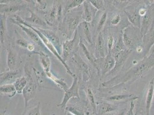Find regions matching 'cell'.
<instances>
[{"label": "cell", "instance_id": "6da1fadb", "mask_svg": "<svg viewBox=\"0 0 154 115\" xmlns=\"http://www.w3.org/2000/svg\"><path fill=\"white\" fill-rule=\"evenodd\" d=\"M154 66V47L152 53L149 55L144 57L136 64L129 69L122 76H118L113 78L107 82L102 84L103 86L110 88L127 83L131 81H135L137 78L146 75Z\"/></svg>", "mask_w": 154, "mask_h": 115}, {"label": "cell", "instance_id": "7a4b0ae2", "mask_svg": "<svg viewBox=\"0 0 154 115\" xmlns=\"http://www.w3.org/2000/svg\"><path fill=\"white\" fill-rule=\"evenodd\" d=\"M122 40L127 48L132 51L143 44V36L139 28L129 25L122 31Z\"/></svg>", "mask_w": 154, "mask_h": 115}, {"label": "cell", "instance_id": "3957f363", "mask_svg": "<svg viewBox=\"0 0 154 115\" xmlns=\"http://www.w3.org/2000/svg\"><path fill=\"white\" fill-rule=\"evenodd\" d=\"M13 19L15 20L16 21H17V22H19V23L21 24L22 25H24V26H26L29 27L30 28L32 29V30H33L35 32H36L38 35L39 38L42 40V41L43 42V44L45 45V47L47 48L48 50L50 51L55 57H57L58 60L62 63V64L64 66L66 70L67 71V73L69 75H70L71 77H72L74 76V74L72 73V72L71 70L70 67L67 64L66 62H64V61H63L62 57L60 56V54L58 52L57 49L55 48V47L54 45L50 42V40L47 38L43 34H42L41 32H40L36 28L33 26L31 25H30L29 23H26L24 20L22 19L21 17H20L19 16H17V15L15 16V17H14V18Z\"/></svg>", "mask_w": 154, "mask_h": 115}, {"label": "cell", "instance_id": "277c9868", "mask_svg": "<svg viewBox=\"0 0 154 115\" xmlns=\"http://www.w3.org/2000/svg\"><path fill=\"white\" fill-rule=\"evenodd\" d=\"M82 12L67 13L65 15L62 24L60 31L64 33L66 38L70 40L72 35L77 30V27L81 24V20L82 18Z\"/></svg>", "mask_w": 154, "mask_h": 115}, {"label": "cell", "instance_id": "5b68a950", "mask_svg": "<svg viewBox=\"0 0 154 115\" xmlns=\"http://www.w3.org/2000/svg\"><path fill=\"white\" fill-rule=\"evenodd\" d=\"M81 37L78 33V31L74 33L73 38L67 39L62 44V58L64 62L71 59L75 54L79 47Z\"/></svg>", "mask_w": 154, "mask_h": 115}, {"label": "cell", "instance_id": "8992f818", "mask_svg": "<svg viewBox=\"0 0 154 115\" xmlns=\"http://www.w3.org/2000/svg\"><path fill=\"white\" fill-rule=\"evenodd\" d=\"M63 11L61 3L58 1H54L51 10L44 14V18L48 26H53L60 23Z\"/></svg>", "mask_w": 154, "mask_h": 115}, {"label": "cell", "instance_id": "52a82bcc", "mask_svg": "<svg viewBox=\"0 0 154 115\" xmlns=\"http://www.w3.org/2000/svg\"><path fill=\"white\" fill-rule=\"evenodd\" d=\"M26 77L28 79V82L22 93L25 102V109L23 113H25L26 111L28 103L35 97L36 93L38 90V85L35 83V82L33 81L32 76L29 74V71L26 70Z\"/></svg>", "mask_w": 154, "mask_h": 115}, {"label": "cell", "instance_id": "ba28073f", "mask_svg": "<svg viewBox=\"0 0 154 115\" xmlns=\"http://www.w3.org/2000/svg\"><path fill=\"white\" fill-rule=\"evenodd\" d=\"M147 8V12L141 19L140 31L143 36L154 26V1H148Z\"/></svg>", "mask_w": 154, "mask_h": 115}, {"label": "cell", "instance_id": "9c48e42d", "mask_svg": "<svg viewBox=\"0 0 154 115\" xmlns=\"http://www.w3.org/2000/svg\"><path fill=\"white\" fill-rule=\"evenodd\" d=\"M96 68L99 74L101 73L100 77L103 78L113 69L115 66V60L111 54H107L105 57L96 59Z\"/></svg>", "mask_w": 154, "mask_h": 115}, {"label": "cell", "instance_id": "30bf717a", "mask_svg": "<svg viewBox=\"0 0 154 115\" xmlns=\"http://www.w3.org/2000/svg\"><path fill=\"white\" fill-rule=\"evenodd\" d=\"M73 81L70 88H69L66 92H64V96L62 102L56 105L58 107L61 108L62 109L64 110L66 108L68 102L72 98H79V82L78 78L76 75H74L72 77Z\"/></svg>", "mask_w": 154, "mask_h": 115}, {"label": "cell", "instance_id": "8fae6325", "mask_svg": "<svg viewBox=\"0 0 154 115\" xmlns=\"http://www.w3.org/2000/svg\"><path fill=\"white\" fill-rule=\"evenodd\" d=\"M132 51L129 50H126L124 51H120L118 53H116L115 55H112L115 60V66L113 69L108 73L106 76L109 75H116L120 72V70L125 64L127 60L128 59Z\"/></svg>", "mask_w": 154, "mask_h": 115}, {"label": "cell", "instance_id": "7c38bea8", "mask_svg": "<svg viewBox=\"0 0 154 115\" xmlns=\"http://www.w3.org/2000/svg\"><path fill=\"white\" fill-rule=\"evenodd\" d=\"M72 63L77 67L78 70L80 71L83 77V81L85 82L88 81L90 77V68L81 57L78 54H75L71 58Z\"/></svg>", "mask_w": 154, "mask_h": 115}, {"label": "cell", "instance_id": "4fadbf2b", "mask_svg": "<svg viewBox=\"0 0 154 115\" xmlns=\"http://www.w3.org/2000/svg\"><path fill=\"white\" fill-rule=\"evenodd\" d=\"M11 21L14 24H16V25H17L19 26H20L22 29V30L24 32H25L26 34L27 35V36L31 39L35 43H36V45H40L41 47H43V45H45L44 44H43V42L42 41L40 38H39L38 35L33 30H32L31 28H30L28 26L22 25L21 24H20L19 22H17V21H16L15 20L13 19H11Z\"/></svg>", "mask_w": 154, "mask_h": 115}, {"label": "cell", "instance_id": "5bb4252c", "mask_svg": "<svg viewBox=\"0 0 154 115\" xmlns=\"http://www.w3.org/2000/svg\"><path fill=\"white\" fill-rule=\"evenodd\" d=\"M124 13L131 23V25L139 28L141 27V16L139 13V9H132L125 10Z\"/></svg>", "mask_w": 154, "mask_h": 115}, {"label": "cell", "instance_id": "9a60e30c", "mask_svg": "<svg viewBox=\"0 0 154 115\" xmlns=\"http://www.w3.org/2000/svg\"><path fill=\"white\" fill-rule=\"evenodd\" d=\"M154 45V26L143 36L142 46L143 48L144 57L147 56V54Z\"/></svg>", "mask_w": 154, "mask_h": 115}, {"label": "cell", "instance_id": "2e32d148", "mask_svg": "<svg viewBox=\"0 0 154 115\" xmlns=\"http://www.w3.org/2000/svg\"><path fill=\"white\" fill-rule=\"evenodd\" d=\"M7 66L9 70H15L18 64V55L11 46L7 47Z\"/></svg>", "mask_w": 154, "mask_h": 115}, {"label": "cell", "instance_id": "e0dca14e", "mask_svg": "<svg viewBox=\"0 0 154 115\" xmlns=\"http://www.w3.org/2000/svg\"><path fill=\"white\" fill-rule=\"evenodd\" d=\"M20 71L18 69L15 70H9L5 72H2L0 75L1 85L11 83L12 82H15V81L22 76H20Z\"/></svg>", "mask_w": 154, "mask_h": 115}, {"label": "cell", "instance_id": "ac0fdd59", "mask_svg": "<svg viewBox=\"0 0 154 115\" xmlns=\"http://www.w3.org/2000/svg\"><path fill=\"white\" fill-rule=\"evenodd\" d=\"M36 28L50 40V42L55 47V48L58 50V52L60 54V51L61 50V47H62V45H61L60 40L58 38V36L53 31H52L48 29H42V28Z\"/></svg>", "mask_w": 154, "mask_h": 115}, {"label": "cell", "instance_id": "d6986e66", "mask_svg": "<svg viewBox=\"0 0 154 115\" xmlns=\"http://www.w3.org/2000/svg\"><path fill=\"white\" fill-rule=\"evenodd\" d=\"M154 96V77L149 82L145 100V109L146 115H149Z\"/></svg>", "mask_w": 154, "mask_h": 115}, {"label": "cell", "instance_id": "ffe728a7", "mask_svg": "<svg viewBox=\"0 0 154 115\" xmlns=\"http://www.w3.org/2000/svg\"><path fill=\"white\" fill-rule=\"evenodd\" d=\"M139 97L135 96L133 94L130 93H122V94H116L114 95L107 97L105 98V100L112 102H124L128 101H134Z\"/></svg>", "mask_w": 154, "mask_h": 115}, {"label": "cell", "instance_id": "44dd1931", "mask_svg": "<svg viewBox=\"0 0 154 115\" xmlns=\"http://www.w3.org/2000/svg\"><path fill=\"white\" fill-rule=\"evenodd\" d=\"M26 5L22 2L16 4H11L10 2L8 4H1V14H11L21 11L23 9Z\"/></svg>", "mask_w": 154, "mask_h": 115}, {"label": "cell", "instance_id": "7402d4cb", "mask_svg": "<svg viewBox=\"0 0 154 115\" xmlns=\"http://www.w3.org/2000/svg\"><path fill=\"white\" fill-rule=\"evenodd\" d=\"M117 106L110 102H100L97 105L96 113L98 115H105L117 110Z\"/></svg>", "mask_w": 154, "mask_h": 115}, {"label": "cell", "instance_id": "603a6c76", "mask_svg": "<svg viewBox=\"0 0 154 115\" xmlns=\"http://www.w3.org/2000/svg\"><path fill=\"white\" fill-rule=\"evenodd\" d=\"M106 56V51L105 49L104 39L103 32H100L97 40L96 48H95V57L96 59L105 57Z\"/></svg>", "mask_w": 154, "mask_h": 115}, {"label": "cell", "instance_id": "cb8c5ba5", "mask_svg": "<svg viewBox=\"0 0 154 115\" xmlns=\"http://www.w3.org/2000/svg\"><path fill=\"white\" fill-rule=\"evenodd\" d=\"M30 12V17H26L23 19L26 21V23H30L33 25L35 26H38V28H42V29H47L48 24L46 23L45 21L42 19L39 16H38L36 13L33 12L32 10L28 9Z\"/></svg>", "mask_w": 154, "mask_h": 115}, {"label": "cell", "instance_id": "d4e9b609", "mask_svg": "<svg viewBox=\"0 0 154 115\" xmlns=\"http://www.w3.org/2000/svg\"><path fill=\"white\" fill-rule=\"evenodd\" d=\"M38 54L39 57V62L42 66L43 71L45 74L51 72V61L49 56L44 52H35Z\"/></svg>", "mask_w": 154, "mask_h": 115}, {"label": "cell", "instance_id": "484cf974", "mask_svg": "<svg viewBox=\"0 0 154 115\" xmlns=\"http://www.w3.org/2000/svg\"><path fill=\"white\" fill-rule=\"evenodd\" d=\"M0 93L2 95H7L9 98H12L17 92L13 84L7 83L1 85Z\"/></svg>", "mask_w": 154, "mask_h": 115}, {"label": "cell", "instance_id": "4316f807", "mask_svg": "<svg viewBox=\"0 0 154 115\" xmlns=\"http://www.w3.org/2000/svg\"><path fill=\"white\" fill-rule=\"evenodd\" d=\"M7 33V15L1 14L0 17V42L4 45Z\"/></svg>", "mask_w": 154, "mask_h": 115}, {"label": "cell", "instance_id": "83f0119b", "mask_svg": "<svg viewBox=\"0 0 154 115\" xmlns=\"http://www.w3.org/2000/svg\"><path fill=\"white\" fill-rule=\"evenodd\" d=\"M92 5L90 4L89 1H85L84 3V12L82 18L85 22L90 23L93 20V13L92 9L91 7Z\"/></svg>", "mask_w": 154, "mask_h": 115}, {"label": "cell", "instance_id": "f1b7e54d", "mask_svg": "<svg viewBox=\"0 0 154 115\" xmlns=\"http://www.w3.org/2000/svg\"><path fill=\"white\" fill-rule=\"evenodd\" d=\"M45 75L48 78H50L52 82H54L58 86L60 87L63 90L64 92L69 89V88L67 84L64 81V79L58 78L57 77H55L51 72H49L45 74Z\"/></svg>", "mask_w": 154, "mask_h": 115}, {"label": "cell", "instance_id": "f546056e", "mask_svg": "<svg viewBox=\"0 0 154 115\" xmlns=\"http://www.w3.org/2000/svg\"><path fill=\"white\" fill-rule=\"evenodd\" d=\"M28 79L27 77L22 76L17 78L13 83L16 90L18 93H23V92L28 84Z\"/></svg>", "mask_w": 154, "mask_h": 115}, {"label": "cell", "instance_id": "4dcf8cb0", "mask_svg": "<svg viewBox=\"0 0 154 115\" xmlns=\"http://www.w3.org/2000/svg\"><path fill=\"white\" fill-rule=\"evenodd\" d=\"M80 26L82 29V33L84 34V37L87 41V42L91 45L93 43V40H92V36H91V33L90 31V26L89 23H86L85 21H83L82 23H81Z\"/></svg>", "mask_w": 154, "mask_h": 115}, {"label": "cell", "instance_id": "1f68e13d", "mask_svg": "<svg viewBox=\"0 0 154 115\" xmlns=\"http://www.w3.org/2000/svg\"><path fill=\"white\" fill-rule=\"evenodd\" d=\"M85 1L84 0H71L69 1L64 8V11H63V14L64 16L67 14V13H69L70 11L72 10L74 8H78L81 7L82 4H84V2Z\"/></svg>", "mask_w": 154, "mask_h": 115}, {"label": "cell", "instance_id": "d6a6232c", "mask_svg": "<svg viewBox=\"0 0 154 115\" xmlns=\"http://www.w3.org/2000/svg\"><path fill=\"white\" fill-rule=\"evenodd\" d=\"M79 47L82 48V50L84 52V55H85V57L86 58V59L88 60V61H89L91 64H93L95 67H96V58L93 57V55L90 53V51L88 50L86 45H85L83 43L82 39L81 38V40H80Z\"/></svg>", "mask_w": 154, "mask_h": 115}, {"label": "cell", "instance_id": "836d02e7", "mask_svg": "<svg viewBox=\"0 0 154 115\" xmlns=\"http://www.w3.org/2000/svg\"><path fill=\"white\" fill-rule=\"evenodd\" d=\"M128 50L127 48V47H125V45L124 43L123 40H122V34H121L119 38L117 39V40L116 41L115 44L114 45L112 51H111V55H113L116 54V53H118L120 51H124V50Z\"/></svg>", "mask_w": 154, "mask_h": 115}, {"label": "cell", "instance_id": "e575fe53", "mask_svg": "<svg viewBox=\"0 0 154 115\" xmlns=\"http://www.w3.org/2000/svg\"><path fill=\"white\" fill-rule=\"evenodd\" d=\"M86 94H87V97L88 98V100H89L91 107L93 108L94 113H96L97 105V104L96 102L94 93L90 87L88 88V89L86 90Z\"/></svg>", "mask_w": 154, "mask_h": 115}, {"label": "cell", "instance_id": "d590c367", "mask_svg": "<svg viewBox=\"0 0 154 115\" xmlns=\"http://www.w3.org/2000/svg\"><path fill=\"white\" fill-rule=\"evenodd\" d=\"M135 1H125V0H115L112 1V4L114 7L119 9H123L129 5L135 3Z\"/></svg>", "mask_w": 154, "mask_h": 115}, {"label": "cell", "instance_id": "8d00e7d4", "mask_svg": "<svg viewBox=\"0 0 154 115\" xmlns=\"http://www.w3.org/2000/svg\"><path fill=\"white\" fill-rule=\"evenodd\" d=\"M90 4L98 11H104L105 9V2L103 0H89Z\"/></svg>", "mask_w": 154, "mask_h": 115}, {"label": "cell", "instance_id": "74e56055", "mask_svg": "<svg viewBox=\"0 0 154 115\" xmlns=\"http://www.w3.org/2000/svg\"><path fill=\"white\" fill-rule=\"evenodd\" d=\"M108 17V13L106 12H104L103 13V14L101 16V18L99 20V22L97 24V32L99 33L100 32H101V30H103V27L105 26L106 20Z\"/></svg>", "mask_w": 154, "mask_h": 115}, {"label": "cell", "instance_id": "f35d334b", "mask_svg": "<svg viewBox=\"0 0 154 115\" xmlns=\"http://www.w3.org/2000/svg\"><path fill=\"white\" fill-rule=\"evenodd\" d=\"M22 115H42L40 102L38 103L35 107L30 109L28 111H26L25 113H23Z\"/></svg>", "mask_w": 154, "mask_h": 115}, {"label": "cell", "instance_id": "ab89813d", "mask_svg": "<svg viewBox=\"0 0 154 115\" xmlns=\"http://www.w3.org/2000/svg\"><path fill=\"white\" fill-rule=\"evenodd\" d=\"M16 43L18 45H19L23 48H25L26 49H27L28 48L29 45L31 44V43L27 41L26 39L22 38V37H19V38L17 39Z\"/></svg>", "mask_w": 154, "mask_h": 115}, {"label": "cell", "instance_id": "60d3db41", "mask_svg": "<svg viewBox=\"0 0 154 115\" xmlns=\"http://www.w3.org/2000/svg\"><path fill=\"white\" fill-rule=\"evenodd\" d=\"M115 39L112 35H110L108 38L107 42V53L111 54V51L115 45Z\"/></svg>", "mask_w": 154, "mask_h": 115}, {"label": "cell", "instance_id": "b9f144b4", "mask_svg": "<svg viewBox=\"0 0 154 115\" xmlns=\"http://www.w3.org/2000/svg\"><path fill=\"white\" fill-rule=\"evenodd\" d=\"M36 8H37L40 11L45 10L47 7V2L45 0H36L33 1Z\"/></svg>", "mask_w": 154, "mask_h": 115}, {"label": "cell", "instance_id": "7bdbcfd3", "mask_svg": "<svg viewBox=\"0 0 154 115\" xmlns=\"http://www.w3.org/2000/svg\"><path fill=\"white\" fill-rule=\"evenodd\" d=\"M122 21V16L120 14H116L110 20V24L113 26H118Z\"/></svg>", "mask_w": 154, "mask_h": 115}, {"label": "cell", "instance_id": "ee69618b", "mask_svg": "<svg viewBox=\"0 0 154 115\" xmlns=\"http://www.w3.org/2000/svg\"><path fill=\"white\" fill-rule=\"evenodd\" d=\"M135 108V104L134 103V101H131V106H130V108L129 109L128 111L127 112V115H132L133 112H134V110Z\"/></svg>", "mask_w": 154, "mask_h": 115}, {"label": "cell", "instance_id": "f6af8a7d", "mask_svg": "<svg viewBox=\"0 0 154 115\" xmlns=\"http://www.w3.org/2000/svg\"><path fill=\"white\" fill-rule=\"evenodd\" d=\"M127 108H124L122 109V110H120L119 111H117L116 113L113 114L112 115H127Z\"/></svg>", "mask_w": 154, "mask_h": 115}, {"label": "cell", "instance_id": "bcb514c9", "mask_svg": "<svg viewBox=\"0 0 154 115\" xmlns=\"http://www.w3.org/2000/svg\"><path fill=\"white\" fill-rule=\"evenodd\" d=\"M66 115H74L72 113H71L70 112H67L66 111Z\"/></svg>", "mask_w": 154, "mask_h": 115}, {"label": "cell", "instance_id": "7dc6e473", "mask_svg": "<svg viewBox=\"0 0 154 115\" xmlns=\"http://www.w3.org/2000/svg\"><path fill=\"white\" fill-rule=\"evenodd\" d=\"M132 115H135V113H134V112H133V113H132Z\"/></svg>", "mask_w": 154, "mask_h": 115}, {"label": "cell", "instance_id": "c3c4849f", "mask_svg": "<svg viewBox=\"0 0 154 115\" xmlns=\"http://www.w3.org/2000/svg\"><path fill=\"white\" fill-rule=\"evenodd\" d=\"M52 115H55V113H52Z\"/></svg>", "mask_w": 154, "mask_h": 115}, {"label": "cell", "instance_id": "681fc988", "mask_svg": "<svg viewBox=\"0 0 154 115\" xmlns=\"http://www.w3.org/2000/svg\"></svg>", "mask_w": 154, "mask_h": 115}]
</instances>
